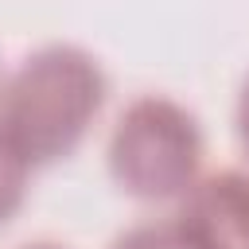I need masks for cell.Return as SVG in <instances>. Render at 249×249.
I'll return each instance as SVG.
<instances>
[{
  "label": "cell",
  "mask_w": 249,
  "mask_h": 249,
  "mask_svg": "<svg viewBox=\"0 0 249 249\" xmlns=\"http://www.w3.org/2000/svg\"><path fill=\"white\" fill-rule=\"evenodd\" d=\"M23 249H62V245H47V241H39V245H23Z\"/></svg>",
  "instance_id": "obj_7"
},
{
  "label": "cell",
  "mask_w": 249,
  "mask_h": 249,
  "mask_svg": "<svg viewBox=\"0 0 249 249\" xmlns=\"http://www.w3.org/2000/svg\"><path fill=\"white\" fill-rule=\"evenodd\" d=\"M237 136H241V148L249 152V78H245L241 97H237Z\"/></svg>",
  "instance_id": "obj_6"
},
{
  "label": "cell",
  "mask_w": 249,
  "mask_h": 249,
  "mask_svg": "<svg viewBox=\"0 0 249 249\" xmlns=\"http://www.w3.org/2000/svg\"><path fill=\"white\" fill-rule=\"evenodd\" d=\"M113 249H206V245L195 237V230L179 214H171V218H156L124 230L113 241Z\"/></svg>",
  "instance_id": "obj_4"
},
{
  "label": "cell",
  "mask_w": 249,
  "mask_h": 249,
  "mask_svg": "<svg viewBox=\"0 0 249 249\" xmlns=\"http://www.w3.org/2000/svg\"><path fill=\"white\" fill-rule=\"evenodd\" d=\"M179 218L206 249H249V171H214L198 179L179 206Z\"/></svg>",
  "instance_id": "obj_3"
},
{
  "label": "cell",
  "mask_w": 249,
  "mask_h": 249,
  "mask_svg": "<svg viewBox=\"0 0 249 249\" xmlns=\"http://www.w3.org/2000/svg\"><path fill=\"white\" fill-rule=\"evenodd\" d=\"M105 105L97 58L70 43L27 54L0 86V140L31 171L70 156Z\"/></svg>",
  "instance_id": "obj_1"
},
{
  "label": "cell",
  "mask_w": 249,
  "mask_h": 249,
  "mask_svg": "<svg viewBox=\"0 0 249 249\" xmlns=\"http://www.w3.org/2000/svg\"><path fill=\"white\" fill-rule=\"evenodd\" d=\"M23 195H27V167L0 140V226L16 218V210L23 206Z\"/></svg>",
  "instance_id": "obj_5"
},
{
  "label": "cell",
  "mask_w": 249,
  "mask_h": 249,
  "mask_svg": "<svg viewBox=\"0 0 249 249\" xmlns=\"http://www.w3.org/2000/svg\"><path fill=\"white\" fill-rule=\"evenodd\" d=\"M202 163V132L179 101L136 97L109 140V171L117 187L140 202H167L195 187Z\"/></svg>",
  "instance_id": "obj_2"
}]
</instances>
